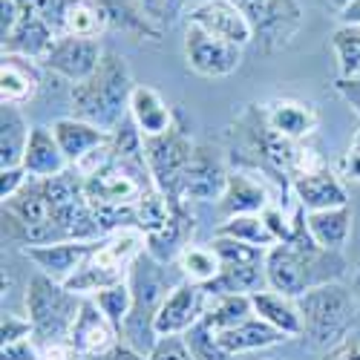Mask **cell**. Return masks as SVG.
Instances as JSON below:
<instances>
[{"instance_id": "cell-1", "label": "cell", "mask_w": 360, "mask_h": 360, "mask_svg": "<svg viewBox=\"0 0 360 360\" xmlns=\"http://www.w3.org/2000/svg\"><path fill=\"white\" fill-rule=\"evenodd\" d=\"M349 271V262L340 251L320 248L309 228L303 225L291 243H277L265 254V277L268 288H274L285 297H300L317 285L340 283Z\"/></svg>"}, {"instance_id": "cell-42", "label": "cell", "mask_w": 360, "mask_h": 360, "mask_svg": "<svg viewBox=\"0 0 360 360\" xmlns=\"http://www.w3.org/2000/svg\"><path fill=\"white\" fill-rule=\"evenodd\" d=\"M29 179H32V176L23 170V165H20V167H6V170H0V199L9 202L12 196H18V193L26 188Z\"/></svg>"}, {"instance_id": "cell-12", "label": "cell", "mask_w": 360, "mask_h": 360, "mask_svg": "<svg viewBox=\"0 0 360 360\" xmlns=\"http://www.w3.org/2000/svg\"><path fill=\"white\" fill-rule=\"evenodd\" d=\"M188 23L205 29V32H211L222 41L243 46V49L248 44H254V29H251L248 18L239 12V6L231 4V0H199L196 6L188 9Z\"/></svg>"}, {"instance_id": "cell-18", "label": "cell", "mask_w": 360, "mask_h": 360, "mask_svg": "<svg viewBox=\"0 0 360 360\" xmlns=\"http://www.w3.org/2000/svg\"><path fill=\"white\" fill-rule=\"evenodd\" d=\"M170 207H173V214H170L167 225L153 231V233H147V254L153 259H159L162 265L179 259V254L191 245V233L196 228V219L191 214L188 202H179Z\"/></svg>"}, {"instance_id": "cell-47", "label": "cell", "mask_w": 360, "mask_h": 360, "mask_svg": "<svg viewBox=\"0 0 360 360\" xmlns=\"http://www.w3.org/2000/svg\"><path fill=\"white\" fill-rule=\"evenodd\" d=\"M89 360H150V357L122 340V343H115L110 352H104V354H98V357H89Z\"/></svg>"}, {"instance_id": "cell-29", "label": "cell", "mask_w": 360, "mask_h": 360, "mask_svg": "<svg viewBox=\"0 0 360 360\" xmlns=\"http://www.w3.org/2000/svg\"><path fill=\"white\" fill-rule=\"evenodd\" d=\"M248 317H254L251 294H222V297L207 300V309H205L202 323L211 328V332H222V328L245 323Z\"/></svg>"}, {"instance_id": "cell-39", "label": "cell", "mask_w": 360, "mask_h": 360, "mask_svg": "<svg viewBox=\"0 0 360 360\" xmlns=\"http://www.w3.org/2000/svg\"><path fill=\"white\" fill-rule=\"evenodd\" d=\"M150 360H196V354L191 352L185 335H173V338H159L156 346L147 354Z\"/></svg>"}, {"instance_id": "cell-51", "label": "cell", "mask_w": 360, "mask_h": 360, "mask_svg": "<svg viewBox=\"0 0 360 360\" xmlns=\"http://www.w3.org/2000/svg\"><path fill=\"white\" fill-rule=\"evenodd\" d=\"M323 4H326L328 9H335L338 15H343V12H346V9L354 4V0H323Z\"/></svg>"}, {"instance_id": "cell-21", "label": "cell", "mask_w": 360, "mask_h": 360, "mask_svg": "<svg viewBox=\"0 0 360 360\" xmlns=\"http://www.w3.org/2000/svg\"><path fill=\"white\" fill-rule=\"evenodd\" d=\"M55 32L52 26L32 9H26L23 18L18 20V26L12 29V35L4 41V52L6 55H20V58H29V61H44L49 55L52 44H55Z\"/></svg>"}, {"instance_id": "cell-25", "label": "cell", "mask_w": 360, "mask_h": 360, "mask_svg": "<svg viewBox=\"0 0 360 360\" xmlns=\"http://www.w3.org/2000/svg\"><path fill=\"white\" fill-rule=\"evenodd\" d=\"M251 306L259 320L274 326L285 338H303V320H300V309L294 297H285L274 288H262L251 294Z\"/></svg>"}, {"instance_id": "cell-15", "label": "cell", "mask_w": 360, "mask_h": 360, "mask_svg": "<svg viewBox=\"0 0 360 360\" xmlns=\"http://www.w3.org/2000/svg\"><path fill=\"white\" fill-rule=\"evenodd\" d=\"M259 110L265 124L291 141H306L320 124V110L303 98H268Z\"/></svg>"}, {"instance_id": "cell-30", "label": "cell", "mask_w": 360, "mask_h": 360, "mask_svg": "<svg viewBox=\"0 0 360 360\" xmlns=\"http://www.w3.org/2000/svg\"><path fill=\"white\" fill-rule=\"evenodd\" d=\"M176 268H179V274H182L185 283H193V285H211L219 271H222V262L217 257V251L211 245H188L182 254H179L176 259Z\"/></svg>"}, {"instance_id": "cell-54", "label": "cell", "mask_w": 360, "mask_h": 360, "mask_svg": "<svg viewBox=\"0 0 360 360\" xmlns=\"http://www.w3.org/2000/svg\"><path fill=\"white\" fill-rule=\"evenodd\" d=\"M354 294H357V300H360V265H357V291H354Z\"/></svg>"}, {"instance_id": "cell-46", "label": "cell", "mask_w": 360, "mask_h": 360, "mask_svg": "<svg viewBox=\"0 0 360 360\" xmlns=\"http://www.w3.org/2000/svg\"><path fill=\"white\" fill-rule=\"evenodd\" d=\"M335 89H338V96L360 115V78H338Z\"/></svg>"}, {"instance_id": "cell-6", "label": "cell", "mask_w": 360, "mask_h": 360, "mask_svg": "<svg viewBox=\"0 0 360 360\" xmlns=\"http://www.w3.org/2000/svg\"><path fill=\"white\" fill-rule=\"evenodd\" d=\"M231 4H236L248 18L254 29V46L262 55L285 49L306 20L300 0H231Z\"/></svg>"}, {"instance_id": "cell-13", "label": "cell", "mask_w": 360, "mask_h": 360, "mask_svg": "<svg viewBox=\"0 0 360 360\" xmlns=\"http://www.w3.org/2000/svg\"><path fill=\"white\" fill-rule=\"evenodd\" d=\"M98 239H70V243H52V245H29L20 254L38 265V274L52 277L55 283H67L84 259L96 251Z\"/></svg>"}, {"instance_id": "cell-32", "label": "cell", "mask_w": 360, "mask_h": 360, "mask_svg": "<svg viewBox=\"0 0 360 360\" xmlns=\"http://www.w3.org/2000/svg\"><path fill=\"white\" fill-rule=\"evenodd\" d=\"M107 29H110V23H107V12L101 9V4H93V0H81V4L67 15L64 35L98 41L107 32Z\"/></svg>"}, {"instance_id": "cell-52", "label": "cell", "mask_w": 360, "mask_h": 360, "mask_svg": "<svg viewBox=\"0 0 360 360\" xmlns=\"http://www.w3.org/2000/svg\"><path fill=\"white\" fill-rule=\"evenodd\" d=\"M349 150H352V153H357V156H360V130L352 136V144H349Z\"/></svg>"}, {"instance_id": "cell-43", "label": "cell", "mask_w": 360, "mask_h": 360, "mask_svg": "<svg viewBox=\"0 0 360 360\" xmlns=\"http://www.w3.org/2000/svg\"><path fill=\"white\" fill-rule=\"evenodd\" d=\"M0 360H41V346L35 338H26L18 343H4Z\"/></svg>"}, {"instance_id": "cell-19", "label": "cell", "mask_w": 360, "mask_h": 360, "mask_svg": "<svg viewBox=\"0 0 360 360\" xmlns=\"http://www.w3.org/2000/svg\"><path fill=\"white\" fill-rule=\"evenodd\" d=\"M41 64L29 61L20 55L0 58V104H26L38 96L41 89Z\"/></svg>"}, {"instance_id": "cell-4", "label": "cell", "mask_w": 360, "mask_h": 360, "mask_svg": "<svg viewBox=\"0 0 360 360\" xmlns=\"http://www.w3.org/2000/svg\"><path fill=\"white\" fill-rule=\"evenodd\" d=\"M127 283L133 291V309H130V317L122 328V338L127 346L139 349L141 354H150V349H153L159 340L153 332V320H156L165 297L173 291L176 283H170V277H167V265L153 259L147 251L133 262Z\"/></svg>"}, {"instance_id": "cell-17", "label": "cell", "mask_w": 360, "mask_h": 360, "mask_svg": "<svg viewBox=\"0 0 360 360\" xmlns=\"http://www.w3.org/2000/svg\"><path fill=\"white\" fill-rule=\"evenodd\" d=\"M291 196H294V202L303 207L306 214L349 205V193H346L343 179L332 167H323L317 173L291 179Z\"/></svg>"}, {"instance_id": "cell-49", "label": "cell", "mask_w": 360, "mask_h": 360, "mask_svg": "<svg viewBox=\"0 0 360 360\" xmlns=\"http://www.w3.org/2000/svg\"><path fill=\"white\" fill-rule=\"evenodd\" d=\"M326 360H360V349L357 346H349V338H346L340 346H335L332 352L326 354Z\"/></svg>"}, {"instance_id": "cell-26", "label": "cell", "mask_w": 360, "mask_h": 360, "mask_svg": "<svg viewBox=\"0 0 360 360\" xmlns=\"http://www.w3.org/2000/svg\"><path fill=\"white\" fill-rule=\"evenodd\" d=\"M32 127L18 104H0V170L20 167Z\"/></svg>"}, {"instance_id": "cell-27", "label": "cell", "mask_w": 360, "mask_h": 360, "mask_svg": "<svg viewBox=\"0 0 360 360\" xmlns=\"http://www.w3.org/2000/svg\"><path fill=\"white\" fill-rule=\"evenodd\" d=\"M352 222H354V214L349 205L306 214V228H309L311 239L326 251H343V245L352 236Z\"/></svg>"}, {"instance_id": "cell-53", "label": "cell", "mask_w": 360, "mask_h": 360, "mask_svg": "<svg viewBox=\"0 0 360 360\" xmlns=\"http://www.w3.org/2000/svg\"><path fill=\"white\" fill-rule=\"evenodd\" d=\"M18 4H20L23 9H35V4H38V0H18Z\"/></svg>"}, {"instance_id": "cell-10", "label": "cell", "mask_w": 360, "mask_h": 360, "mask_svg": "<svg viewBox=\"0 0 360 360\" xmlns=\"http://www.w3.org/2000/svg\"><path fill=\"white\" fill-rule=\"evenodd\" d=\"M104 58V46L101 41L93 38H75V35H61L55 38L49 55L41 61L44 70H49L52 75L70 81L72 86L86 81L93 75Z\"/></svg>"}, {"instance_id": "cell-3", "label": "cell", "mask_w": 360, "mask_h": 360, "mask_svg": "<svg viewBox=\"0 0 360 360\" xmlns=\"http://www.w3.org/2000/svg\"><path fill=\"white\" fill-rule=\"evenodd\" d=\"M297 309H300V320H303V338L314 349L332 352L349 338L360 314V300L354 291H349L340 283H326L300 294Z\"/></svg>"}, {"instance_id": "cell-22", "label": "cell", "mask_w": 360, "mask_h": 360, "mask_svg": "<svg viewBox=\"0 0 360 360\" xmlns=\"http://www.w3.org/2000/svg\"><path fill=\"white\" fill-rule=\"evenodd\" d=\"M214 338L222 346V352H228L231 357L248 354V352H259V349H271V346H280V343L288 340L283 332H277L274 326H268L257 314L248 317L245 323H239V326H231V328H222V332H214Z\"/></svg>"}, {"instance_id": "cell-2", "label": "cell", "mask_w": 360, "mask_h": 360, "mask_svg": "<svg viewBox=\"0 0 360 360\" xmlns=\"http://www.w3.org/2000/svg\"><path fill=\"white\" fill-rule=\"evenodd\" d=\"M133 75L122 52L104 49L98 70L86 81L72 86V115L96 124L107 133H115L130 118V98H133Z\"/></svg>"}, {"instance_id": "cell-44", "label": "cell", "mask_w": 360, "mask_h": 360, "mask_svg": "<svg viewBox=\"0 0 360 360\" xmlns=\"http://www.w3.org/2000/svg\"><path fill=\"white\" fill-rule=\"evenodd\" d=\"M23 12L26 9L18 4V0H0V41H6L12 35V29L23 18Z\"/></svg>"}, {"instance_id": "cell-7", "label": "cell", "mask_w": 360, "mask_h": 360, "mask_svg": "<svg viewBox=\"0 0 360 360\" xmlns=\"http://www.w3.org/2000/svg\"><path fill=\"white\" fill-rule=\"evenodd\" d=\"M193 150H196V141L191 139L182 115H176V124L167 133L144 139V156H147L150 176H153L156 188L167 196L170 205H179V182H182Z\"/></svg>"}, {"instance_id": "cell-24", "label": "cell", "mask_w": 360, "mask_h": 360, "mask_svg": "<svg viewBox=\"0 0 360 360\" xmlns=\"http://www.w3.org/2000/svg\"><path fill=\"white\" fill-rule=\"evenodd\" d=\"M23 170L32 179H52L70 170V162L64 156L61 144H58L52 127H32L26 153H23Z\"/></svg>"}, {"instance_id": "cell-14", "label": "cell", "mask_w": 360, "mask_h": 360, "mask_svg": "<svg viewBox=\"0 0 360 360\" xmlns=\"http://www.w3.org/2000/svg\"><path fill=\"white\" fill-rule=\"evenodd\" d=\"M271 205H274V199H271V191H268V182L259 179L257 173H248V170H231L225 193L217 202L222 219L262 214Z\"/></svg>"}, {"instance_id": "cell-41", "label": "cell", "mask_w": 360, "mask_h": 360, "mask_svg": "<svg viewBox=\"0 0 360 360\" xmlns=\"http://www.w3.org/2000/svg\"><path fill=\"white\" fill-rule=\"evenodd\" d=\"M0 335H4V343H18V340H26V338H35L29 317L12 314V311L4 314V323H0Z\"/></svg>"}, {"instance_id": "cell-20", "label": "cell", "mask_w": 360, "mask_h": 360, "mask_svg": "<svg viewBox=\"0 0 360 360\" xmlns=\"http://www.w3.org/2000/svg\"><path fill=\"white\" fill-rule=\"evenodd\" d=\"M52 133H55L58 144H61L70 167L81 165L89 153H93V150L110 144V139H112V133H107V130H101L96 124L84 122V118H75V115L58 118V122L52 124Z\"/></svg>"}, {"instance_id": "cell-34", "label": "cell", "mask_w": 360, "mask_h": 360, "mask_svg": "<svg viewBox=\"0 0 360 360\" xmlns=\"http://www.w3.org/2000/svg\"><path fill=\"white\" fill-rule=\"evenodd\" d=\"M96 306L104 311V317L118 328V335H122V328L130 317V309H133V291H130V283L122 280L110 288H101L98 294H93Z\"/></svg>"}, {"instance_id": "cell-9", "label": "cell", "mask_w": 360, "mask_h": 360, "mask_svg": "<svg viewBox=\"0 0 360 360\" xmlns=\"http://www.w3.org/2000/svg\"><path fill=\"white\" fill-rule=\"evenodd\" d=\"M231 170L211 144H196L193 156L179 182V202H219Z\"/></svg>"}, {"instance_id": "cell-33", "label": "cell", "mask_w": 360, "mask_h": 360, "mask_svg": "<svg viewBox=\"0 0 360 360\" xmlns=\"http://www.w3.org/2000/svg\"><path fill=\"white\" fill-rule=\"evenodd\" d=\"M332 46L338 55V78H360V23L338 26L332 35Z\"/></svg>"}, {"instance_id": "cell-40", "label": "cell", "mask_w": 360, "mask_h": 360, "mask_svg": "<svg viewBox=\"0 0 360 360\" xmlns=\"http://www.w3.org/2000/svg\"><path fill=\"white\" fill-rule=\"evenodd\" d=\"M323 167H328V165L323 162V156L317 153V150H314L311 144H306V141H300V144H297V153H294V162H291V179L317 173V170H323Z\"/></svg>"}, {"instance_id": "cell-5", "label": "cell", "mask_w": 360, "mask_h": 360, "mask_svg": "<svg viewBox=\"0 0 360 360\" xmlns=\"http://www.w3.org/2000/svg\"><path fill=\"white\" fill-rule=\"evenodd\" d=\"M81 306L84 297L46 274H35L26 285V317L32 323V335L38 343L67 340Z\"/></svg>"}, {"instance_id": "cell-50", "label": "cell", "mask_w": 360, "mask_h": 360, "mask_svg": "<svg viewBox=\"0 0 360 360\" xmlns=\"http://www.w3.org/2000/svg\"><path fill=\"white\" fill-rule=\"evenodd\" d=\"M338 20H340V26H357L360 23V0H354L343 15H338Z\"/></svg>"}, {"instance_id": "cell-37", "label": "cell", "mask_w": 360, "mask_h": 360, "mask_svg": "<svg viewBox=\"0 0 360 360\" xmlns=\"http://www.w3.org/2000/svg\"><path fill=\"white\" fill-rule=\"evenodd\" d=\"M136 4L141 6V12H144L150 20H153L159 29L173 26L182 15H188V12H185L188 0H136Z\"/></svg>"}, {"instance_id": "cell-38", "label": "cell", "mask_w": 360, "mask_h": 360, "mask_svg": "<svg viewBox=\"0 0 360 360\" xmlns=\"http://www.w3.org/2000/svg\"><path fill=\"white\" fill-rule=\"evenodd\" d=\"M78 4H81V0H38L32 12H38V15L52 26V32L61 38V35H64V26H67V15H70Z\"/></svg>"}, {"instance_id": "cell-23", "label": "cell", "mask_w": 360, "mask_h": 360, "mask_svg": "<svg viewBox=\"0 0 360 360\" xmlns=\"http://www.w3.org/2000/svg\"><path fill=\"white\" fill-rule=\"evenodd\" d=\"M176 115L179 112L156 93L153 86L136 84L133 98H130V118H133V124L139 127V133L144 139H153V136L167 133L176 124Z\"/></svg>"}, {"instance_id": "cell-16", "label": "cell", "mask_w": 360, "mask_h": 360, "mask_svg": "<svg viewBox=\"0 0 360 360\" xmlns=\"http://www.w3.org/2000/svg\"><path fill=\"white\" fill-rule=\"evenodd\" d=\"M118 338H122V335H118V328L104 317V311L96 306V300L84 297V306L78 311V320H75L72 332L67 338L72 343V349L78 352V357H84V360L98 357V354L110 352L115 343H122Z\"/></svg>"}, {"instance_id": "cell-11", "label": "cell", "mask_w": 360, "mask_h": 360, "mask_svg": "<svg viewBox=\"0 0 360 360\" xmlns=\"http://www.w3.org/2000/svg\"><path fill=\"white\" fill-rule=\"evenodd\" d=\"M207 294L202 285L179 280L173 285V291L165 297V303L153 320V332L156 338H173V335H188L191 328L205 317L207 309Z\"/></svg>"}, {"instance_id": "cell-31", "label": "cell", "mask_w": 360, "mask_h": 360, "mask_svg": "<svg viewBox=\"0 0 360 360\" xmlns=\"http://www.w3.org/2000/svg\"><path fill=\"white\" fill-rule=\"evenodd\" d=\"M214 236H231L236 243H248V245H257V248H271L277 245V239L271 233V228L265 225L262 214H251V217H231V219H222L214 231Z\"/></svg>"}, {"instance_id": "cell-35", "label": "cell", "mask_w": 360, "mask_h": 360, "mask_svg": "<svg viewBox=\"0 0 360 360\" xmlns=\"http://www.w3.org/2000/svg\"><path fill=\"white\" fill-rule=\"evenodd\" d=\"M211 248L217 251L222 265H254V262H265V248L248 245V243H236L231 236H214Z\"/></svg>"}, {"instance_id": "cell-8", "label": "cell", "mask_w": 360, "mask_h": 360, "mask_svg": "<svg viewBox=\"0 0 360 360\" xmlns=\"http://www.w3.org/2000/svg\"><path fill=\"white\" fill-rule=\"evenodd\" d=\"M243 46L231 41H222L211 32H205L199 26L185 29V61L191 72L202 78H228L243 67Z\"/></svg>"}, {"instance_id": "cell-45", "label": "cell", "mask_w": 360, "mask_h": 360, "mask_svg": "<svg viewBox=\"0 0 360 360\" xmlns=\"http://www.w3.org/2000/svg\"><path fill=\"white\" fill-rule=\"evenodd\" d=\"M41 346V360H84L72 349L70 340H52V343H38Z\"/></svg>"}, {"instance_id": "cell-48", "label": "cell", "mask_w": 360, "mask_h": 360, "mask_svg": "<svg viewBox=\"0 0 360 360\" xmlns=\"http://www.w3.org/2000/svg\"><path fill=\"white\" fill-rule=\"evenodd\" d=\"M338 176L360 185V156L352 153V150H346V153L340 156V162H338Z\"/></svg>"}, {"instance_id": "cell-28", "label": "cell", "mask_w": 360, "mask_h": 360, "mask_svg": "<svg viewBox=\"0 0 360 360\" xmlns=\"http://www.w3.org/2000/svg\"><path fill=\"white\" fill-rule=\"evenodd\" d=\"M101 9L107 12L110 29H118L130 41H159L162 29L150 20L136 0H98Z\"/></svg>"}, {"instance_id": "cell-36", "label": "cell", "mask_w": 360, "mask_h": 360, "mask_svg": "<svg viewBox=\"0 0 360 360\" xmlns=\"http://www.w3.org/2000/svg\"><path fill=\"white\" fill-rule=\"evenodd\" d=\"M185 340H188L191 352L196 354V360H233L228 352H222V346L217 343L214 332H211V328H207L202 320L185 335Z\"/></svg>"}]
</instances>
